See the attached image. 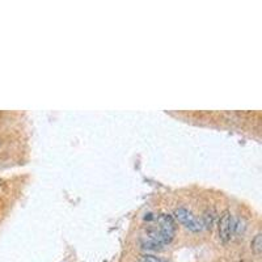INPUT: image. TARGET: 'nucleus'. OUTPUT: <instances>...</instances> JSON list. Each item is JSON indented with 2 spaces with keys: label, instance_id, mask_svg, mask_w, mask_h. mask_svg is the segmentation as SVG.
<instances>
[{
  "label": "nucleus",
  "instance_id": "nucleus-2",
  "mask_svg": "<svg viewBox=\"0 0 262 262\" xmlns=\"http://www.w3.org/2000/svg\"><path fill=\"white\" fill-rule=\"evenodd\" d=\"M173 219L176 222H178L180 224H182L186 229H189V231L195 232V233H198V232H202L204 229V224L202 222V219L197 218L194 214L192 213L190 210L185 207H178L174 210L173 213Z\"/></svg>",
  "mask_w": 262,
  "mask_h": 262
},
{
  "label": "nucleus",
  "instance_id": "nucleus-5",
  "mask_svg": "<svg viewBox=\"0 0 262 262\" xmlns=\"http://www.w3.org/2000/svg\"><path fill=\"white\" fill-rule=\"evenodd\" d=\"M140 262H167V261L159 258V257L153 256V254H144V256L140 258Z\"/></svg>",
  "mask_w": 262,
  "mask_h": 262
},
{
  "label": "nucleus",
  "instance_id": "nucleus-3",
  "mask_svg": "<svg viewBox=\"0 0 262 262\" xmlns=\"http://www.w3.org/2000/svg\"><path fill=\"white\" fill-rule=\"evenodd\" d=\"M233 224L235 219L229 210H224L219 218V239L223 243H228L233 236Z\"/></svg>",
  "mask_w": 262,
  "mask_h": 262
},
{
  "label": "nucleus",
  "instance_id": "nucleus-1",
  "mask_svg": "<svg viewBox=\"0 0 262 262\" xmlns=\"http://www.w3.org/2000/svg\"><path fill=\"white\" fill-rule=\"evenodd\" d=\"M176 235V220L172 215L160 214L155 218L153 226L142 238V245L144 249L158 250L171 244Z\"/></svg>",
  "mask_w": 262,
  "mask_h": 262
},
{
  "label": "nucleus",
  "instance_id": "nucleus-4",
  "mask_svg": "<svg viewBox=\"0 0 262 262\" xmlns=\"http://www.w3.org/2000/svg\"><path fill=\"white\" fill-rule=\"evenodd\" d=\"M250 248H252V250H253L257 256H259V254H261V250H262V236H261V233H257V235L254 236V239L252 240V243H250Z\"/></svg>",
  "mask_w": 262,
  "mask_h": 262
}]
</instances>
